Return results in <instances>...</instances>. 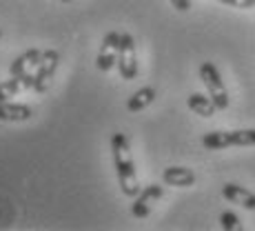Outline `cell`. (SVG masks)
I'll return each mask as SVG.
<instances>
[{"label":"cell","instance_id":"obj_5","mask_svg":"<svg viewBox=\"0 0 255 231\" xmlns=\"http://www.w3.org/2000/svg\"><path fill=\"white\" fill-rule=\"evenodd\" d=\"M58 62H60V53L56 49H47L40 56V65L36 69V78H33V91L45 93L49 89L53 80V73L58 69Z\"/></svg>","mask_w":255,"mask_h":231},{"label":"cell","instance_id":"obj_19","mask_svg":"<svg viewBox=\"0 0 255 231\" xmlns=\"http://www.w3.org/2000/svg\"><path fill=\"white\" fill-rule=\"evenodd\" d=\"M0 38H2V29H0Z\"/></svg>","mask_w":255,"mask_h":231},{"label":"cell","instance_id":"obj_4","mask_svg":"<svg viewBox=\"0 0 255 231\" xmlns=\"http://www.w3.org/2000/svg\"><path fill=\"white\" fill-rule=\"evenodd\" d=\"M118 71L122 80H133L138 76V51L131 33H120V56H118Z\"/></svg>","mask_w":255,"mask_h":231},{"label":"cell","instance_id":"obj_6","mask_svg":"<svg viewBox=\"0 0 255 231\" xmlns=\"http://www.w3.org/2000/svg\"><path fill=\"white\" fill-rule=\"evenodd\" d=\"M118 56H120V33L118 31H109L102 38L100 51H98L96 65L100 71H111L118 65Z\"/></svg>","mask_w":255,"mask_h":231},{"label":"cell","instance_id":"obj_12","mask_svg":"<svg viewBox=\"0 0 255 231\" xmlns=\"http://www.w3.org/2000/svg\"><path fill=\"white\" fill-rule=\"evenodd\" d=\"M162 180L171 187H193L195 185V174L186 167H166Z\"/></svg>","mask_w":255,"mask_h":231},{"label":"cell","instance_id":"obj_10","mask_svg":"<svg viewBox=\"0 0 255 231\" xmlns=\"http://www.w3.org/2000/svg\"><path fill=\"white\" fill-rule=\"evenodd\" d=\"M33 116V109L29 105H20V102H0V120L2 122H24Z\"/></svg>","mask_w":255,"mask_h":231},{"label":"cell","instance_id":"obj_1","mask_svg":"<svg viewBox=\"0 0 255 231\" xmlns=\"http://www.w3.org/2000/svg\"><path fill=\"white\" fill-rule=\"evenodd\" d=\"M111 154H114V165L118 174V183L127 198H135L140 194L138 174H135V162L131 156V145L125 134L111 136Z\"/></svg>","mask_w":255,"mask_h":231},{"label":"cell","instance_id":"obj_11","mask_svg":"<svg viewBox=\"0 0 255 231\" xmlns=\"http://www.w3.org/2000/svg\"><path fill=\"white\" fill-rule=\"evenodd\" d=\"M33 73H29V76H11L9 80L0 82V102L9 100V98H13L18 91L22 89H33Z\"/></svg>","mask_w":255,"mask_h":231},{"label":"cell","instance_id":"obj_9","mask_svg":"<svg viewBox=\"0 0 255 231\" xmlns=\"http://www.w3.org/2000/svg\"><path fill=\"white\" fill-rule=\"evenodd\" d=\"M222 196L233 205H240V207L249 209V211H255V194L249 191L247 187H240V185H224L222 187Z\"/></svg>","mask_w":255,"mask_h":231},{"label":"cell","instance_id":"obj_18","mask_svg":"<svg viewBox=\"0 0 255 231\" xmlns=\"http://www.w3.org/2000/svg\"><path fill=\"white\" fill-rule=\"evenodd\" d=\"M60 2H71V0H60Z\"/></svg>","mask_w":255,"mask_h":231},{"label":"cell","instance_id":"obj_8","mask_svg":"<svg viewBox=\"0 0 255 231\" xmlns=\"http://www.w3.org/2000/svg\"><path fill=\"white\" fill-rule=\"evenodd\" d=\"M40 56H42V51H38V49L24 51L22 56H18L16 60L11 62V67H9L11 76H29V73L36 76V69H38V65H40Z\"/></svg>","mask_w":255,"mask_h":231},{"label":"cell","instance_id":"obj_2","mask_svg":"<svg viewBox=\"0 0 255 231\" xmlns=\"http://www.w3.org/2000/svg\"><path fill=\"white\" fill-rule=\"evenodd\" d=\"M202 145L209 151H220L227 147H255V129L209 131L202 136Z\"/></svg>","mask_w":255,"mask_h":231},{"label":"cell","instance_id":"obj_17","mask_svg":"<svg viewBox=\"0 0 255 231\" xmlns=\"http://www.w3.org/2000/svg\"><path fill=\"white\" fill-rule=\"evenodd\" d=\"M169 2L173 4V7L178 9V11H182V13L191 9V0H169Z\"/></svg>","mask_w":255,"mask_h":231},{"label":"cell","instance_id":"obj_15","mask_svg":"<svg viewBox=\"0 0 255 231\" xmlns=\"http://www.w3.org/2000/svg\"><path fill=\"white\" fill-rule=\"evenodd\" d=\"M220 225H222L224 231H242L244 229L238 214H233V211H224V214L220 216Z\"/></svg>","mask_w":255,"mask_h":231},{"label":"cell","instance_id":"obj_7","mask_svg":"<svg viewBox=\"0 0 255 231\" xmlns=\"http://www.w3.org/2000/svg\"><path fill=\"white\" fill-rule=\"evenodd\" d=\"M162 194H164V189L160 185L144 187V189H142L140 194L135 196L133 205H131V214H133L135 218H146V216L151 214V207H153V203L162 198Z\"/></svg>","mask_w":255,"mask_h":231},{"label":"cell","instance_id":"obj_14","mask_svg":"<svg viewBox=\"0 0 255 231\" xmlns=\"http://www.w3.org/2000/svg\"><path fill=\"white\" fill-rule=\"evenodd\" d=\"M155 96H158V93H155L153 87H142V89H138L127 100V109H129L131 114H138V111L146 109L149 105H153Z\"/></svg>","mask_w":255,"mask_h":231},{"label":"cell","instance_id":"obj_3","mask_svg":"<svg viewBox=\"0 0 255 231\" xmlns=\"http://www.w3.org/2000/svg\"><path fill=\"white\" fill-rule=\"evenodd\" d=\"M200 80L204 82V87H207V91H209L211 100L215 102V107H218L220 111L229 109L231 98H229V91L222 82V76H220L218 67H215L213 62H202V65H200Z\"/></svg>","mask_w":255,"mask_h":231},{"label":"cell","instance_id":"obj_16","mask_svg":"<svg viewBox=\"0 0 255 231\" xmlns=\"http://www.w3.org/2000/svg\"><path fill=\"white\" fill-rule=\"evenodd\" d=\"M222 4H229L233 9H253L255 7V0H218Z\"/></svg>","mask_w":255,"mask_h":231},{"label":"cell","instance_id":"obj_13","mask_svg":"<svg viewBox=\"0 0 255 231\" xmlns=\"http://www.w3.org/2000/svg\"><path fill=\"white\" fill-rule=\"evenodd\" d=\"M186 105H189V109L193 111V114H198L200 118H211L218 111V107H215V102L211 100V96H204V93H191L189 98H186Z\"/></svg>","mask_w":255,"mask_h":231}]
</instances>
